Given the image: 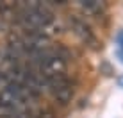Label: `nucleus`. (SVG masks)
Segmentation results:
<instances>
[{
  "instance_id": "f257e3e1",
  "label": "nucleus",
  "mask_w": 123,
  "mask_h": 118,
  "mask_svg": "<svg viewBox=\"0 0 123 118\" xmlns=\"http://www.w3.org/2000/svg\"><path fill=\"white\" fill-rule=\"evenodd\" d=\"M46 93L52 97L55 102H59L61 106H64V104H68L71 98H73V84L70 82L68 77L55 79V81L48 82V90H46Z\"/></svg>"
},
{
  "instance_id": "f03ea898",
  "label": "nucleus",
  "mask_w": 123,
  "mask_h": 118,
  "mask_svg": "<svg viewBox=\"0 0 123 118\" xmlns=\"http://www.w3.org/2000/svg\"><path fill=\"white\" fill-rule=\"evenodd\" d=\"M70 23H71V29H73V32H75V34H77L86 45L96 47L98 39H96L95 32L91 31V27H89L86 22H84L82 18H79V16H71V18H70Z\"/></svg>"
},
{
  "instance_id": "7ed1b4c3",
  "label": "nucleus",
  "mask_w": 123,
  "mask_h": 118,
  "mask_svg": "<svg viewBox=\"0 0 123 118\" xmlns=\"http://www.w3.org/2000/svg\"><path fill=\"white\" fill-rule=\"evenodd\" d=\"M79 7L89 16H102L107 9L105 2L100 0H79Z\"/></svg>"
},
{
  "instance_id": "20e7f679",
  "label": "nucleus",
  "mask_w": 123,
  "mask_h": 118,
  "mask_svg": "<svg viewBox=\"0 0 123 118\" xmlns=\"http://www.w3.org/2000/svg\"><path fill=\"white\" fill-rule=\"evenodd\" d=\"M34 118H54V113L48 109H34Z\"/></svg>"
},
{
  "instance_id": "39448f33",
  "label": "nucleus",
  "mask_w": 123,
  "mask_h": 118,
  "mask_svg": "<svg viewBox=\"0 0 123 118\" xmlns=\"http://www.w3.org/2000/svg\"><path fill=\"white\" fill-rule=\"evenodd\" d=\"M118 56H120L121 63H123V31L118 34Z\"/></svg>"
}]
</instances>
